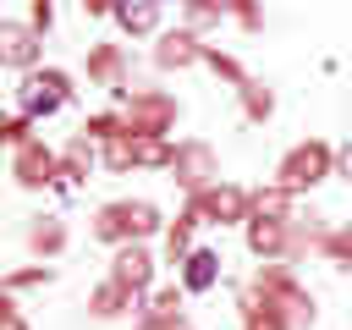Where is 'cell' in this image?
Listing matches in <instances>:
<instances>
[{
    "mask_svg": "<svg viewBox=\"0 0 352 330\" xmlns=\"http://www.w3.org/2000/svg\"><path fill=\"white\" fill-rule=\"evenodd\" d=\"M187 214H198V226H248L253 192L236 182H214L204 192H187Z\"/></svg>",
    "mask_w": 352,
    "mask_h": 330,
    "instance_id": "1",
    "label": "cell"
},
{
    "mask_svg": "<svg viewBox=\"0 0 352 330\" xmlns=\"http://www.w3.org/2000/svg\"><path fill=\"white\" fill-rule=\"evenodd\" d=\"M121 116H126V132H138V138H170L182 104L170 94H160V88H132L126 104H121Z\"/></svg>",
    "mask_w": 352,
    "mask_h": 330,
    "instance_id": "2",
    "label": "cell"
},
{
    "mask_svg": "<svg viewBox=\"0 0 352 330\" xmlns=\"http://www.w3.org/2000/svg\"><path fill=\"white\" fill-rule=\"evenodd\" d=\"M330 170H336V148L319 143V138H308V143L286 148V160L275 165V182H286L292 192H308V187H319Z\"/></svg>",
    "mask_w": 352,
    "mask_h": 330,
    "instance_id": "3",
    "label": "cell"
},
{
    "mask_svg": "<svg viewBox=\"0 0 352 330\" xmlns=\"http://www.w3.org/2000/svg\"><path fill=\"white\" fill-rule=\"evenodd\" d=\"M66 99H72V77H66V72H55V66H33V72H22V110H28L33 121L55 116Z\"/></svg>",
    "mask_w": 352,
    "mask_h": 330,
    "instance_id": "4",
    "label": "cell"
},
{
    "mask_svg": "<svg viewBox=\"0 0 352 330\" xmlns=\"http://www.w3.org/2000/svg\"><path fill=\"white\" fill-rule=\"evenodd\" d=\"M11 176H16V187H28V192H38V187H50V182H60V154L44 143V138H33V143H22V148H11Z\"/></svg>",
    "mask_w": 352,
    "mask_h": 330,
    "instance_id": "5",
    "label": "cell"
},
{
    "mask_svg": "<svg viewBox=\"0 0 352 330\" xmlns=\"http://www.w3.org/2000/svg\"><path fill=\"white\" fill-rule=\"evenodd\" d=\"M170 176H176V187H187V192H204V187H214V182H220V160H214V148H209V143L187 138V143H176Z\"/></svg>",
    "mask_w": 352,
    "mask_h": 330,
    "instance_id": "6",
    "label": "cell"
},
{
    "mask_svg": "<svg viewBox=\"0 0 352 330\" xmlns=\"http://www.w3.org/2000/svg\"><path fill=\"white\" fill-rule=\"evenodd\" d=\"M209 55V44L198 38V28H170V33H154V66L160 72H187Z\"/></svg>",
    "mask_w": 352,
    "mask_h": 330,
    "instance_id": "7",
    "label": "cell"
},
{
    "mask_svg": "<svg viewBox=\"0 0 352 330\" xmlns=\"http://www.w3.org/2000/svg\"><path fill=\"white\" fill-rule=\"evenodd\" d=\"M110 280H121L126 292H148L154 286V253L143 248V242H121L116 248V258H110Z\"/></svg>",
    "mask_w": 352,
    "mask_h": 330,
    "instance_id": "8",
    "label": "cell"
},
{
    "mask_svg": "<svg viewBox=\"0 0 352 330\" xmlns=\"http://www.w3.org/2000/svg\"><path fill=\"white\" fill-rule=\"evenodd\" d=\"M44 33L33 28V22H0V60L6 66H16V72H33L38 66V44Z\"/></svg>",
    "mask_w": 352,
    "mask_h": 330,
    "instance_id": "9",
    "label": "cell"
},
{
    "mask_svg": "<svg viewBox=\"0 0 352 330\" xmlns=\"http://www.w3.org/2000/svg\"><path fill=\"white\" fill-rule=\"evenodd\" d=\"M248 253L253 258H286L292 253V220H264V214H248Z\"/></svg>",
    "mask_w": 352,
    "mask_h": 330,
    "instance_id": "10",
    "label": "cell"
},
{
    "mask_svg": "<svg viewBox=\"0 0 352 330\" xmlns=\"http://www.w3.org/2000/svg\"><path fill=\"white\" fill-rule=\"evenodd\" d=\"M88 82L110 88V94H132L126 88V50L121 44H94L88 50Z\"/></svg>",
    "mask_w": 352,
    "mask_h": 330,
    "instance_id": "11",
    "label": "cell"
},
{
    "mask_svg": "<svg viewBox=\"0 0 352 330\" xmlns=\"http://www.w3.org/2000/svg\"><path fill=\"white\" fill-rule=\"evenodd\" d=\"M160 6L165 0H116V28L132 38H148V33H160Z\"/></svg>",
    "mask_w": 352,
    "mask_h": 330,
    "instance_id": "12",
    "label": "cell"
},
{
    "mask_svg": "<svg viewBox=\"0 0 352 330\" xmlns=\"http://www.w3.org/2000/svg\"><path fill=\"white\" fill-rule=\"evenodd\" d=\"M99 160H104V148H99L88 132H77V138L60 148V176H66V182H82V176H88Z\"/></svg>",
    "mask_w": 352,
    "mask_h": 330,
    "instance_id": "13",
    "label": "cell"
},
{
    "mask_svg": "<svg viewBox=\"0 0 352 330\" xmlns=\"http://www.w3.org/2000/svg\"><path fill=\"white\" fill-rule=\"evenodd\" d=\"M126 308H138V292H126L121 280H99V286L88 292V314H94V319H121Z\"/></svg>",
    "mask_w": 352,
    "mask_h": 330,
    "instance_id": "14",
    "label": "cell"
},
{
    "mask_svg": "<svg viewBox=\"0 0 352 330\" xmlns=\"http://www.w3.org/2000/svg\"><path fill=\"white\" fill-rule=\"evenodd\" d=\"M242 330H292V319L280 314V302H270L248 286L242 292Z\"/></svg>",
    "mask_w": 352,
    "mask_h": 330,
    "instance_id": "15",
    "label": "cell"
},
{
    "mask_svg": "<svg viewBox=\"0 0 352 330\" xmlns=\"http://www.w3.org/2000/svg\"><path fill=\"white\" fill-rule=\"evenodd\" d=\"M94 236H99V242H110V248L132 242V214H126V198L99 204V214H94Z\"/></svg>",
    "mask_w": 352,
    "mask_h": 330,
    "instance_id": "16",
    "label": "cell"
},
{
    "mask_svg": "<svg viewBox=\"0 0 352 330\" xmlns=\"http://www.w3.org/2000/svg\"><path fill=\"white\" fill-rule=\"evenodd\" d=\"M292 204H297V192H292L286 182H264V187H253V214H264V220H297Z\"/></svg>",
    "mask_w": 352,
    "mask_h": 330,
    "instance_id": "17",
    "label": "cell"
},
{
    "mask_svg": "<svg viewBox=\"0 0 352 330\" xmlns=\"http://www.w3.org/2000/svg\"><path fill=\"white\" fill-rule=\"evenodd\" d=\"M214 280H220V253L192 248V253L182 258V286H187V292H209Z\"/></svg>",
    "mask_w": 352,
    "mask_h": 330,
    "instance_id": "18",
    "label": "cell"
},
{
    "mask_svg": "<svg viewBox=\"0 0 352 330\" xmlns=\"http://www.w3.org/2000/svg\"><path fill=\"white\" fill-rule=\"evenodd\" d=\"M28 248H33L38 258H55V253H66V226H60L55 214H38V220L28 226Z\"/></svg>",
    "mask_w": 352,
    "mask_h": 330,
    "instance_id": "19",
    "label": "cell"
},
{
    "mask_svg": "<svg viewBox=\"0 0 352 330\" xmlns=\"http://www.w3.org/2000/svg\"><path fill=\"white\" fill-rule=\"evenodd\" d=\"M270 302H280V314L292 319V330H308V324H314V297H308V286L292 280V286H286L280 297H270Z\"/></svg>",
    "mask_w": 352,
    "mask_h": 330,
    "instance_id": "20",
    "label": "cell"
},
{
    "mask_svg": "<svg viewBox=\"0 0 352 330\" xmlns=\"http://www.w3.org/2000/svg\"><path fill=\"white\" fill-rule=\"evenodd\" d=\"M236 94H242V116H248V121H270V116H275V94H270L258 77H248Z\"/></svg>",
    "mask_w": 352,
    "mask_h": 330,
    "instance_id": "21",
    "label": "cell"
},
{
    "mask_svg": "<svg viewBox=\"0 0 352 330\" xmlns=\"http://www.w3.org/2000/svg\"><path fill=\"white\" fill-rule=\"evenodd\" d=\"M99 148H104V165H110V170H132V165H138V132H116V138H104Z\"/></svg>",
    "mask_w": 352,
    "mask_h": 330,
    "instance_id": "22",
    "label": "cell"
},
{
    "mask_svg": "<svg viewBox=\"0 0 352 330\" xmlns=\"http://www.w3.org/2000/svg\"><path fill=\"white\" fill-rule=\"evenodd\" d=\"M192 226H198V214H182V220L165 226V258H170V264H182V258L192 253Z\"/></svg>",
    "mask_w": 352,
    "mask_h": 330,
    "instance_id": "23",
    "label": "cell"
},
{
    "mask_svg": "<svg viewBox=\"0 0 352 330\" xmlns=\"http://www.w3.org/2000/svg\"><path fill=\"white\" fill-rule=\"evenodd\" d=\"M182 16H187V28H220V16H231V6L226 0H182Z\"/></svg>",
    "mask_w": 352,
    "mask_h": 330,
    "instance_id": "24",
    "label": "cell"
},
{
    "mask_svg": "<svg viewBox=\"0 0 352 330\" xmlns=\"http://www.w3.org/2000/svg\"><path fill=\"white\" fill-rule=\"evenodd\" d=\"M319 253H324V258H336L341 270H352V220H346V226H330V231H324V242H319Z\"/></svg>",
    "mask_w": 352,
    "mask_h": 330,
    "instance_id": "25",
    "label": "cell"
},
{
    "mask_svg": "<svg viewBox=\"0 0 352 330\" xmlns=\"http://www.w3.org/2000/svg\"><path fill=\"white\" fill-rule=\"evenodd\" d=\"M170 160H176V143H170V138H138V165L170 170Z\"/></svg>",
    "mask_w": 352,
    "mask_h": 330,
    "instance_id": "26",
    "label": "cell"
},
{
    "mask_svg": "<svg viewBox=\"0 0 352 330\" xmlns=\"http://www.w3.org/2000/svg\"><path fill=\"white\" fill-rule=\"evenodd\" d=\"M182 292H187V286H154L143 308H148L154 319H182Z\"/></svg>",
    "mask_w": 352,
    "mask_h": 330,
    "instance_id": "27",
    "label": "cell"
},
{
    "mask_svg": "<svg viewBox=\"0 0 352 330\" xmlns=\"http://www.w3.org/2000/svg\"><path fill=\"white\" fill-rule=\"evenodd\" d=\"M82 132H88L94 143H104V138L126 132V116H121V110H99V116H88V121H82Z\"/></svg>",
    "mask_w": 352,
    "mask_h": 330,
    "instance_id": "28",
    "label": "cell"
},
{
    "mask_svg": "<svg viewBox=\"0 0 352 330\" xmlns=\"http://www.w3.org/2000/svg\"><path fill=\"white\" fill-rule=\"evenodd\" d=\"M50 280H55V270H50V258H44V264H33V270H11V275H6V292L16 297V292H28V286H50Z\"/></svg>",
    "mask_w": 352,
    "mask_h": 330,
    "instance_id": "29",
    "label": "cell"
},
{
    "mask_svg": "<svg viewBox=\"0 0 352 330\" xmlns=\"http://www.w3.org/2000/svg\"><path fill=\"white\" fill-rule=\"evenodd\" d=\"M204 66H209L214 77H226V82H236V88L248 82V72L236 66V55H226V50H209V55H204Z\"/></svg>",
    "mask_w": 352,
    "mask_h": 330,
    "instance_id": "30",
    "label": "cell"
},
{
    "mask_svg": "<svg viewBox=\"0 0 352 330\" xmlns=\"http://www.w3.org/2000/svg\"><path fill=\"white\" fill-rule=\"evenodd\" d=\"M0 138H6L11 148H22V143H33V116H28V110H16V116H6V126H0Z\"/></svg>",
    "mask_w": 352,
    "mask_h": 330,
    "instance_id": "31",
    "label": "cell"
},
{
    "mask_svg": "<svg viewBox=\"0 0 352 330\" xmlns=\"http://www.w3.org/2000/svg\"><path fill=\"white\" fill-rule=\"evenodd\" d=\"M226 6H231V16H236V22L248 28V33H253V28L264 22V11H258V0H226Z\"/></svg>",
    "mask_w": 352,
    "mask_h": 330,
    "instance_id": "32",
    "label": "cell"
},
{
    "mask_svg": "<svg viewBox=\"0 0 352 330\" xmlns=\"http://www.w3.org/2000/svg\"><path fill=\"white\" fill-rule=\"evenodd\" d=\"M28 22H33L38 33H50V22H55V6H50V0H33V16H28Z\"/></svg>",
    "mask_w": 352,
    "mask_h": 330,
    "instance_id": "33",
    "label": "cell"
},
{
    "mask_svg": "<svg viewBox=\"0 0 352 330\" xmlns=\"http://www.w3.org/2000/svg\"><path fill=\"white\" fill-rule=\"evenodd\" d=\"M138 330H192V324H187V314H182V319H154V314H143Z\"/></svg>",
    "mask_w": 352,
    "mask_h": 330,
    "instance_id": "34",
    "label": "cell"
},
{
    "mask_svg": "<svg viewBox=\"0 0 352 330\" xmlns=\"http://www.w3.org/2000/svg\"><path fill=\"white\" fill-rule=\"evenodd\" d=\"M82 16H116V0H82Z\"/></svg>",
    "mask_w": 352,
    "mask_h": 330,
    "instance_id": "35",
    "label": "cell"
},
{
    "mask_svg": "<svg viewBox=\"0 0 352 330\" xmlns=\"http://www.w3.org/2000/svg\"><path fill=\"white\" fill-rule=\"evenodd\" d=\"M336 170L352 182V143H341V148H336Z\"/></svg>",
    "mask_w": 352,
    "mask_h": 330,
    "instance_id": "36",
    "label": "cell"
}]
</instances>
